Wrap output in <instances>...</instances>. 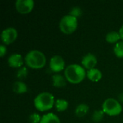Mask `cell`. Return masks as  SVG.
Returning <instances> with one entry per match:
<instances>
[{"instance_id":"obj_1","label":"cell","mask_w":123,"mask_h":123,"mask_svg":"<svg viewBox=\"0 0 123 123\" xmlns=\"http://www.w3.org/2000/svg\"><path fill=\"white\" fill-rule=\"evenodd\" d=\"M64 76L69 83L77 84L84 81L86 76V71L82 66L74 63L66 68Z\"/></svg>"},{"instance_id":"obj_2","label":"cell","mask_w":123,"mask_h":123,"mask_svg":"<svg viewBox=\"0 0 123 123\" xmlns=\"http://www.w3.org/2000/svg\"><path fill=\"white\" fill-rule=\"evenodd\" d=\"M46 57L44 53L38 50H32L29 51L25 57L26 65L33 69H40L46 64Z\"/></svg>"},{"instance_id":"obj_3","label":"cell","mask_w":123,"mask_h":123,"mask_svg":"<svg viewBox=\"0 0 123 123\" xmlns=\"http://www.w3.org/2000/svg\"><path fill=\"white\" fill-rule=\"evenodd\" d=\"M54 96L49 92H42L34 99V106L40 112H45L53 108L55 105Z\"/></svg>"},{"instance_id":"obj_4","label":"cell","mask_w":123,"mask_h":123,"mask_svg":"<svg viewBox=\"0 0 123 123\" xmlns=\"http://www.w3.org/2000/svg\"><path fill=\"white\" fill-rule=\"evenodd\" d=\"M77 27L78 19L69 14L63 16L59 22V28L61 31L66 35H71L74 33L76 30Z\"/></svg>"},{"instance_id":"obj_5","label":"cell","mask_w":123,"mask_h":123,"mask_svg":"<svg viewBox=\"0 0 123 123\" xmlns=\"http://www.w3.org/2000/svg\"><path fill=\"white\" fill-rule=\"evenodd\" d=\"M102 110L105 114L113 117L119 115L123 110L122 105L119 101L113 98L107 99L102 105Z\"/></svg>"},{"instance_id":"obj_6","label":"cell","mask_w":123,"mask_h":123,"mask_svg":"<svg viewBox=\"0 0 123 123\" xmlns=\"http://www.w3.org/2000/svg\"><path fill=\"white\" fill-rule=\"evenodd\" d=\"M17 36H18L17 30L14 27H9L4 29L2 31L1 35V38L4 45H8L13 43L17 40Z\"/></svg>"},{"instance_id":"obj_7","label":"cell","mask_w":123,"mask_h":123,"mask_svg":"<svg viewBox=\"0 0 123 123\" xmlns=\"http://www.w3.org/2000/svg\"><path fill=\"white\" fill-rule=\"evenodd\" d=\"M35 2L32 0H17L15 1V9L17 12L22 14L30 13L34 8Z\"/></svg>"},{"instance_id":"obj_8","label":"cell","mask_w":123,"mask_h":123,"mask_svg":"<svg viewBox=\"0 0 123 123\" xmlns=\"http://www.w3.org/2000/svg\"><path fill=\"white\" fill-rule=\"evenodd\" d=\"M50 69L54 73H58L62 71L65 68V61L63 58L59 55H53L49 63Z\"/></svg>"},{"instance_id":"obj_9","label":"cell","mask_w":123,"mask_h":123,"mask_svg":"<svg viewBox=\"0 0 123 123\" xmlns=\"http://www.w3.org/2000/svg\"><path fill=\"white\" fill-rule=\"evenodd\" d=\"M97 63V57L92 53H87L81 59V65L87 71L95 68Z\"/></svg>"},{"instance_id":"obj_10","label":"cell","mask_w":123,"mask_h":123,"mask_svg":"<svg viewBox=\"0 0 123 123\" xmlns=\"http://www.w3.org/2000/svg\"><path fill=\"white\" fill-rule=\"evenodd\" d=\"M8 64L12 68H21L23 66V58L22 55L14 53L8 58Z\"/></svg>"},{"instance_id":"obj_11","label":"cell","mask_w":123,"mask_h":123,"mask_svg":"<svg viewBox=\"0 0 123 123\" xmlns=\"http://www.w3.org/2000/svg\"><path fill=\"white\" fill-rule=\"evenodd\" d=\"M87 78L92 82H98L102 78V73L98 68H93L86 71Z\"/></svg>"},{"instance_id":"obj_12","label":"cell","mask_w":123,"mask_h":123,"mask_svg":"<svg viewBox=\"0 0 123 123\" xmlns=\"http://www.w3.org/2000/svg\"><path fill=\"white\" fill-rule=\"evenodd\" d=\"M52 84L56 88H63L66 84V79L61 74H56L52 76Z\"/></svg>"},{"instance_id":"obj_13","label":"cell","mask_w":123,"mask_h":123,"mask_svg":"<svg viewBox=\"0 0 123 123\" xmlns=\"http://www.w3.org/2000/svg\"><path fill=\"white\" fill-rule=\"evenodd\" d=\"M12 90L17 94H22L27 92V86L22 81H17L12 85Z\"/></svg>"},{"instance_id":"obj_14","label":"cell","mask_w":123,"mask_h":123,"mask_svg":"<svg viewBox=\"0 0 123 123\" xmlns=\"http://www.w3.org/2000/svg\"><path fill=\"white\" fill-rule=\"evenodd\" d=\"M40 123H61V121L56 115L50 112L42 116Z\"/></svg>"},{"instance_id":"obj_15","label":"cell","mask_w":123,"mask_h":123,"mask_svg":"<svg viewBox=\"0 0 123 123\" xmlns=\"http://www.w3.org/2000/svg\"><path fill=\"white\" fill-rule=\"evenodd\" d=\"M106 41L109 43L111 44H116L118 42L120 41L121 37L119 32H115V31H112L108 32L106 35Z\"/></svg>"},{"instance_id":"obj_16","label":"cell","mask_w":123,"mask_h":123,"mask_svg":"<svg viewBox=\"0 0 123 123\" xmlns=\"http://www.w3.org/2000/svg\"><path fill=\"white\" fill-rule=\"evenodd\" d=\"M89 110V106L85 103H81L76 107L75 110V114L79 117H83L88 113Z\"/></svg>"},{"instance_id":"obj_17","label":"cell","mask_w":123,"mask_h":123,"mask_svg":"<svg viewBox=\"0 0 123 123\" xmlns=\"http://www.w3.org/2000/svg\"><path fill=\"white\" fill-rule=\"evenodd\" d=\"M55 107L58 112H62L66 111L68 107V102L63 99H58L55 102Z\"/></svg>"},{"instance_id":"obj_18","label":"cell","mask_w":123,"mask_h":123,"mask_svg":"<svg viewBox=\"0 0 123 123\" xmlns=\"http://www.w3.org/2000/svg\"><path fill=\"white\" fill-rule=\"evenodd\" d=\"M113 51L115 55L119 58H123V41H120L117 43L115 44L113 48Z\"/></svg>"},{"instance_id":"obj_19","label":"cell","mask_w":123,"mask_h":123,"mask_svg":"<svg viewBox=\"0 0 123 123\" xmlns=\"http://www.w3.org/2000/svg\"><path fill=\"white\" fill-rule=\"evenodd\" d=\"M27 75H28V69L25 66H22L19 68L16 73V77L19 80L25 79L27 76Z\"/></svg>"},{"instance_id":"obj_20","label":"cell","mask_w":123,"mask_h":123,"mask_svg":"<svg viewBox=\"0 0 123 123\" xmlns=\"http://www.w3.org/2000/svg\"><path fill=\"white\" fill-rule=\"evenodd\" d=\"M104 115H105V112L102 111V110H96V111L94 112L92 118L94 122L99 123V122L102 121V119L104 118Z\"/></svg>"},{"instance_id":"obj_21","label":"cell","mask_w":123,"mask_h":123,"mask_svg":"<svg viewBox=\"0 0 123 123\" xmlns=\"http://www.w3.org/2000/svg\"><path fill=\"white\" fill-rule=\"evenodd\" d=\"M42 117L37 113H32L29 116V123H40Z\"/></svg>"},{"instance_id":"obj_22","label":"cell","mask_w":123,"mask_h":123,"mask_svg":"<svg viewBox=\"0 0 123 123\" xmlns=\"http://www.w3.org/2000/svg\"><path fill=\"white\" fill-rule=\"evenodd\" d=\"M82 14V10L79 8V7H74L71 9V10L70 11V13L69 14L71 15V16H74L76 18H78L79 17H80Z\"/></svg>"},{"instance_id":"obj_23","label":"cell","mask_w":123,"mask_h":123,"mask_svg":"<svg viewBox=\"0 0 123 123\" xmlns=\"http://www.w3.org/2000/svg\"><path fill=\"white\" fill-rule=\"evenodd\" d=\"M6 51H7V49H6V45H0V56L1 58H3L6 55Z\"/></svg>"},{"instance_id":"obj_24","label":"cell","mask_w":123,"mask_h":123,"mask_svg":"<svg viewBox=\"0 0 123 123\" xmlns=\"http://www.w3.org/2000/svg\"><path fill=\"white\" fill-rule=\"evenodd\" d=\"M119 33L120 35V37H121V40L123 41V25L120 27V30H119Z\"/></svg>"},{"instance_id":"obj_25","label":"cell","mask_w":123,"mask_h":123,"mask_svg":"<svg viewBox=\"0 0 123 123\" xmlns=\"http://www.w3.org/2000/svg\"><path fill=\"white\" fill-rule=\"evenodd\" d=\"M119 99H120V102H123V93H122L119 96Z\"/></svg>"}]
</instances>
